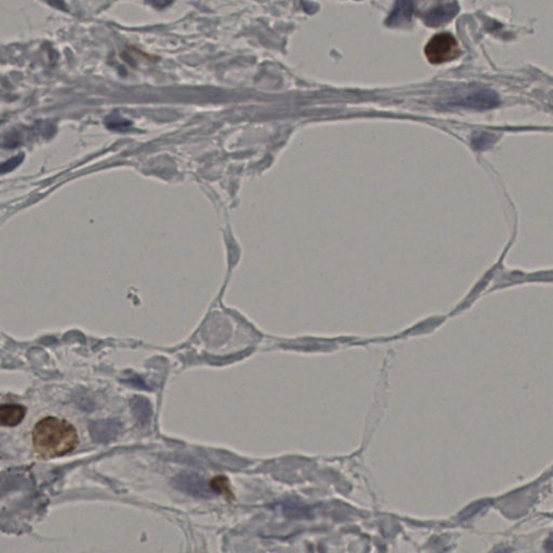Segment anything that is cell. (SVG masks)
Listing matches in <instances>:
<instances>
[{"label": "cell", "instance_id": "6", "mask_svg": "<svg viewBox=\"0 0 553 553\" xmlns=\"http://www.w3.org/2000/svg\"><path fill=\"white\" fill-rule=\"evenodd\" d=\"M414 10L413 0H397L395 7L386 20V24L391 27L403 25L412 18Z\"/></svg>", "mask_w": 553, "mask_h": 553}, {"label": "cell", "instance_id": "5", "mask_svg": "<svg viewBox=\"0 0 553 553\" xmlns=\"http://www.w3.org/2000/svg\"><path fill=\"white\" fill-rule=\"evenodd\" d=\"M27 409L24 405L16 403L0 404V426L16 427L25 418Z\"/></svg>", "mask_w": 553, "mask_h": 553}, {"label": "cell", "instance_id": "4", "mask_svg": "<svg viewBox=\"0 0 553 553\" xmlns=\"http://www.w3.org/2000/svg\"><path fill=\"white\" fill-rule=\"evenodd\" d=\"M459 7L456 3H444L431 9L425 16V23L430 27L444 25L459 13Z\"/></svg>", "mask_w": 553, "mask_h": 553}, {"label": "cell", "instance_id": "1", "mask_svg": "<svg viewBox=\"0 0 553 553\" xmlns=\"http://www.w3.org/2000/svg\"><path fill=\"white\" fill-rule=\"evenodd\" d=\"M31 442L37 457L48 461L72 453L79 444V435L68 420L48 416L33 428Z\"/></svg>", "mask_w": 553, "mask_h": 553}, {"label": "cell", "instance_id": "2", "mask_svg": "<svg viewBox=\"0 0 553 553\" xmlns=\"http://www.w3.org/2000/svg\"><path fill=\"white\" fill-rule=\"evenodd\" d=\"M425 54L431 64H443L459 57L461 49L451 34H437L426 44Z\"/></svg>", "mask_w": 553, "mask_h": 553}, {"label": "cell", "instance_id": "3", "mask_svg": "<svg viewBox=\"0 0 553 553\" xmlns=\"http://www.w3.org/2000/svg\"><path fill=\"white\" fill-rule=\"evenodd\" d=\"M454 105L463 106V107L472 108V110H489L498 105L500 99L492 90L484 88L470 89L467 92L456 95L452 101Z\"/></svg>", "mask_w": 553, "mask_h": 553}, {"label": "cell", "instance_id": "11", "mask_svg": "<svg viewBox=\"0 0 553 553\" xmlns=\"http://www.w3.org/2000/svg\"><path fill=\"white\" fill-rule=\"evenodd\" d=\"M46 1L47 3H49L50 5L57 7V8L65 9L64 3H62V0H46Z\"/></svg>", "mask_w": 553, "mask_h": 553}, {"label": "cell", "instance_id": "10", "mask_svg": "<svg viewBox=\"0 0 553 553\" xmlns=\"http://www.w3.org/2000/svg\"><path fill=\"white\" fill-rule=\"evenodd\" d=\"M18 158L12 159L10 162H5V164H3L1 167H0V173H3V172L9 171V170L13 169V168L16 167V164H18Z\"/></svg>", "mask_w": 553, "mask_h": 553}, {"label": "cell", "instance_id": "7", "mask_svg": "<svg viewBox=\"0 0 553 553\" xmlns=\"http://www.w3.org/2000/svg\"><path fill=\"white\" fill-rule=\"evenodd\" d=\"M115 423L112 422H99V423H93L90 426V431L95 440H99L100 442H107L110 439L114 438V435L110 433H117L115 429Z\"/></svg>", "mask_w": 553, "mask_h": 553}, {"label": "cell", "instance_id": "8", "mask_svg": "<svg viewBox=\"0 0 553 553\" xmlns=\"http://www.w3.org/2000/svg\"><path fill=\"white\" fill-rule=\"evenodd\" d=\"M210 487L214 492L223 495L228 500H233L235 498L231 487V482L227 479V476H218L213 478L210 481Z\"/></svg>", "mask_w": 553, "mask_h": 553}, {"label": "cell", "instance_id": "9", "mask_svg": "<svg viewBox=\"0 0 553 553\" xmlns=\"http://www.w3.org/2000/svg\"><path fill=\"white\" fill-rule=\"evenodd\" d=\"M153 7L157 9H164L173 3V0H146Z\"/></svg>", "mask_w": 553, "mask_h": 553}]
</instances>
